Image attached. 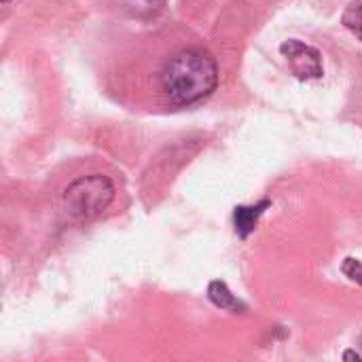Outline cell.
<instances>
[{"label": "cell", "instance_id": "cell-1", "mask_svg": "<svg viewBox=\"0 0 362 362\" xmlns=\"http://www.w3.org/2000/svg\"><path fill=\"white\" fill-rule=\"evenodd\" d=\"M159 85L172 106H191L206 100L218 85V64L202 47L178 51L161 70Z\"/></svg>", "mask_w": 362, "mask_h": 362}, {"label": "cell", "instance_id": "cell-2", "mask_svg": "<svg viewBox=\"0 0 362 362\" xmlns=\"http://www.w3.org/2000/svg\"><path fill=\"white\" fill-rule=\"evenodd\" d=\"M115 185L104 174L78 176L62 193V208L68 218L87 223L100 218L115 202Z\"/></svg>", "mask_w": 362, "mask_h": 362}, {"label": "cell", "instance_id": "cell-3", "mask_svg": "<svg viewBox=\"0 0 362 362\" xmlns=\"http://www.w3.org/2000/svg\"><path fill=\"white\" fill-rule=\"evenodd\" d=\"M280 53L286 59L291 72L301 81H314L325 74L322 53L303 40H297V38L284 40L280 45Z\"/></svg>", "mask_w": 362, "mask_h": 362}, {"label": "cell", "instance_id": "cell-4", "mask_svg": "<svg viewBox=\"0 0 362 362\" xmlns=\"http://www.w3.org/2000/svg\"><path fill=\"white\" fill-rule=\"evenodd\" d=\"M269 208V202H259L255 206H238L235 212H233V225H235V233L246 240L255 229H257V223L259 218L263 216V212Z\"/></svg>", "mask_w": 362, "mask_h": 362}, {"label": "cell", "instance_id": "cell-5", "mask_svg": "<svg viewBox=\"0 0 362 362\" xmlns=\"http://www.w3.org/2000/svg\"><path fill=\"white\" fill-rule=\"evenodd\" d=\"M208 299L218 308V310H225V312H231V314H244L246 312V303L242 299H238L229 286L221 280H214L210 282L208 286Z\"/></svg>", "mask_w": 362, "mask_h": 362}, {"label": "cell", "instance_id": "cell-6", "mask_svg": "<svg viewBox=\"0 0 362 362\" xmlns=\"http://www.w3.org/2000/svg\"><path fill=\"white\" fill-rule=\"evenodd\" d=\"M123 11L138 19H151L161 13L165 0H119Z\"/></svg>", "mask_w": 362, "mask_h": 362}, {"label": "cell", "instance_id": "cell-7", "mask_svg": "<svg viewBox=\"0 0 362 362\" xmlns=\"http://www.w3.org/2000/svg\"><path fill=\"white\" fill-rule=\"evenodd\" d=\"M344 25L362 40V0H354L344 13Z\"/></svg>", "mask_w": 362, "mask_h": 362}, {"label": "cell", "instance_id": "cell-8", "mask_svg": "<svg viewBox=\"0 0 362 362\" xmlns=\"http://www.w3.org/2000/svg\"><path fill=\"white\" fill-rule=\"evenodd\" d=\"M341 274H344L348 280H352V282H356L358 286H362V261L348 257V259L341 263Z\"/></svg>", "mask_w": 362, "mask_h": 362}, {"label": "cell", "instance_id": "cell-9", "mask_svg": "<svg viewBox=\"0 0 362 362\" xmlns=\"http://www.w3.org/2000/svg\"><path fill=\"white\" fill-rule=\"evenodd\" d=\"M344 358H346V361H362L361 354H358V352H352V350H350V352H346V354H344Z\"/></svg>", "mask_w": 362, "mask_h": 362}, {"label": "cell", "instance_id": "cell-10", "mask_svg": "<svg viewBox=\"0 0 362 362\" xmlns=\"http://www.w3.org/2000/svg\"><path fill=\"white\" fill-rule=\"evenodd\" d=\"M2 2H8V0H2Z\"/></svg>", "mask_w": 362, "mask_h": 362}]
</instances>
